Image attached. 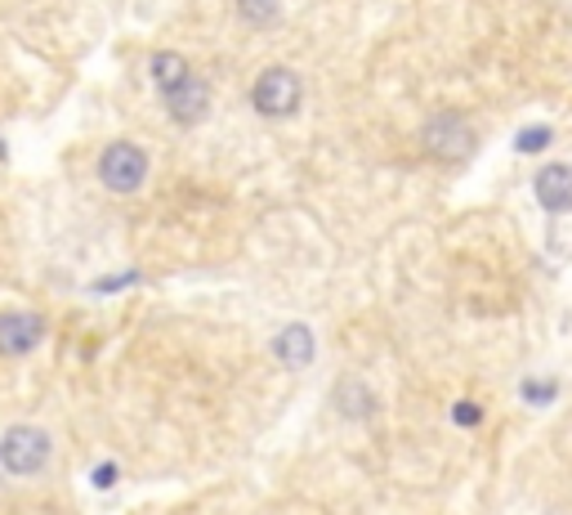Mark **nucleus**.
<instances>
[{
  "mask_svg": "<svg viewBox=\"0 0 572 515\" xmlns=\"http://www.w3.org/2000/svg\"><path fill=\"white\" fill-rule=\"evenodd\" d=\"M335 408L345 412V418H372L376 412V399H372V390L363 385V381H340V390H335Z\"/></svg>",
  "mask_w": 572,
  "mask_h": 515,
  "instance_id": "9",
  "label": "nucleus"
},
{
  "mask_svg": "<svg viewBox=\"0 0 572 515\" xmlns=\"http://www.w3.org/2000/svg\"><path fill=\"white\" fill-rule=\"evenodd\" d=\"M300 99H304V85L291 68H269L260 72L256 90H251V103H256V113L264 117H291L300 109Z\"/></svg>",
  "mask_w": 572,
  "mask_h": 515,
  "instance_id": "2",
  "label": "nucleus"
},
{
  "mask_svg": "<svg viewBox=\"0 0 572 515\" xmlns=\"http://www.w3.org/2000/svg\"><path fill=\"white\" fill-rule=\"evenodd\" d=\"M206 109H210V85H206L201 76H188L184 85H175V90L166 94V113H170L179 126L201 122V117H206Z\"/></svg>",
  "mask_w": 572,
  "mask_h": 515,
  "instance_id": "6",
  "label": "nucleus"
},
{
  "mask_svg": "<svg viewBox=\"0 0 572 515\" xmlns=\"http://www.w3.org/2000/svg\"><path fill=\"white\" fill-rule=\"evenodd\" d=\"M550 144V131L545 126H528L523 135H519V153H537V148H545Z\"/></svg>",
  "mask_w": 572,
  "mask_h": 515,
  "instance_id": "12",
  "label": "nucleus"
},
{
  "mask_svg": "<svg viewBox=\"0 0 572 515\" xmlns=\"http://www.w3.org/2000/svg\"><path fill=\"white\" fill-rule=\"evenodd\" d=\"M425 148L438 162H466L475 153V131L461 113H438L425 122Z\"/></svg>",
  "mask_w": 572,
  "mask_h": 515,
  "instance_id": "4",
  "label": "nucleus"
},
{
  "mask_svg": "<svg viewBox=\"0 0 572 515\" xmlns=\"http://www.w3.org/2000/svg\"><path fill=\"white\" fill-rule=\"evenodd\" d=\"M193 72H188V59L184 54H175V50H162V54H153V81L170 94L175 85H184Z\"/></svg>",
  "mask_w": 572,
  "mask_h": 515,
  "instance_id": "10",
  "label": "nucleus"
},
{
  "mask_svg": "<svg viewBox=\"0 0 572 515\" xmlns=\"http://www.w3.org/2000/svg\"><path fill=\"white\" fill-rule=\"evenodd\" d=\"M148 175V153L117 140V144H107L103 157H98V179L112 188V193H135Z\"/></svg>",
  "mask_w": 572,
  "mask_h": 515,
  "instance_id": "3",
  "label": "nucleus"
},
{
  "mask_svg": "<svg viewBox=\"0 0 572 515\" xmlns=\"http://www.w3.org/2000/svg\"><path fill=\"white\" fill-rule=\"evenodd\" d=\"M45 337V323L28 309H10V315H0V354H32Z\"/></svg>",
  "mask_w": 572,
  "mask_h": 515,
  "instance_id": "5",
  "label": "nucleus"
},
{
  "mask_svg": "<svg viewBox=\"0 0 572 515\" xmlns=\"http://www.w3.org/2000/svg\"><path fill=\"white\" fill-rule=\"evenodd\" d=\"M537 202L545 212H572V166L554 162L537 175Z\"/></svg>",
  "mask_w": 572,
  "mask_h": 515,
  "instance_id": "7",
  "label": "nucleus"
},
{
  "mask_svg": "<svg viewBox=\"0 0 572 515\" xmlns=\"http://www.w3.org/2000/svg\"><path fill=\"white\" fill-rule=\"evenodd\" d=\"M550 394H554V385H528V399H537V403L550 399Z\"/></svg>",
  "mask_w": 572,
  "mask_h": 515,
  "instance_id": "15",
  "label": "nucleus"
},
{
  "mask_svg": "<svg viewBox=\"0 0 572 515\" xmlns=\"http://www.w3.org/2000/svg\"><path fill=\"white\" fill-rule=\"evenodd\" d=\"M50 435L41 426H10L6 440H0V471L14 475V480H32L50 466Z\"/></svg>",
  "mask_w": 572,
  "mask_h": 515,
  "instance_id": "1",
  "label": "nucleus"
},
{
  "mask_svg": "<svg viewBox=\"0 0 572 515\" xmlns=\"http://www.w3.org/2000/svg\"><path fill=\"white\" fill-rule=\"evenodd\" d=\"M282 10V0H238V14L251 23V28H269Z\"/></svg>",
  "mask_w": 572,
  "mask_h": 515,
  "instance_id": "11",
  "label": "nucleus"
},
{
  "mask_svg": "<svg viewBox=\"0 0 572 515\" xmlns=\"http://www.w3.org/2000/svg\"><path fill=\"white\" fill-rule=\"evenodd\" d=\"M112 480H117V466H98V471H94V484H98V488H107Z\"/></svg>",
  "mask_w": 572,
  "mask_h": 515,
  "instance_id": "14",
  "label": "nucleus"
},
{
  "mask_svg": "<svg viewBox=\"0 0 572 515\" xmlns=\"http://www.w3.org/2000/svg\"><path fill=\"white\" fill-rule=\"evenodd\" d=\"M451 418L461 422V426H479V422H483V412H479L475 403H456V408H451Z\"/></svg>",
  "mask_w": 572,
  "mask_h": 515,
  "instance_id": "13",
  "label": "nucleus"
},
{
  "mask_svg": "<svg viewBox=\"0 0 572 515\" xmlns=\"http://www.w3.org/2000/svg\"><path fill=\"white\" fill-rule=\"evenodd\" d=\"M273 354H278V363H287V368H309V363H313V332H309L304 323L282 328V332L273 337Z\"/></svg>",
  "mask_w": 572,
  "mask_h": 515,
  "instance_id": "8",
  "label": "nucleus"
}]
</instances>
